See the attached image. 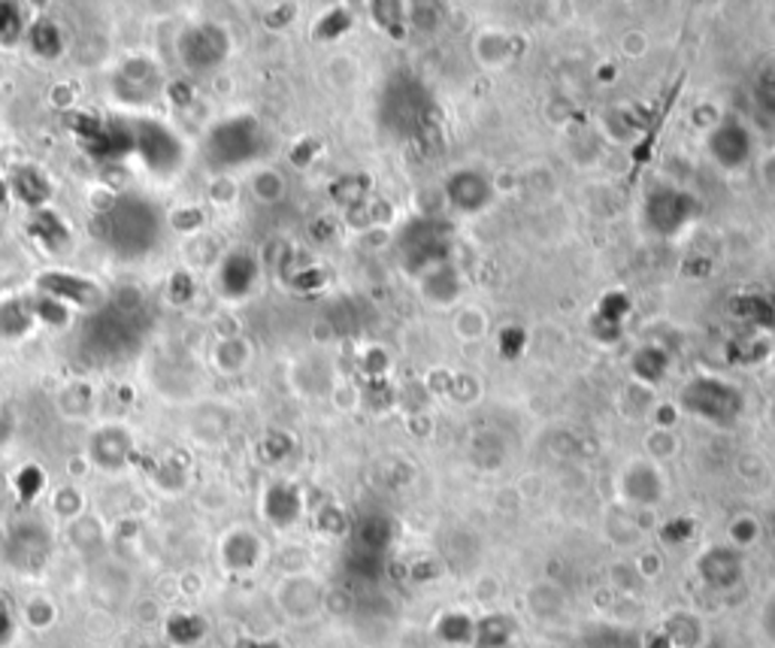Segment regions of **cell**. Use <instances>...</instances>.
<instances>
[{"instance_id":"1","label":"cell","mask_w":775,"mask_h":648,"mask_svg":"<svg viewBox=\"0 0 775 648\" xmlns=\"http://www.w3.org/2000/svg\"><path fill=\"white\" fill-rule=\"evenodd\" d=\"M678 406L706 425L731 427L743 415V392L718 376H697L682 388Z\"/></svg>"},{"instance_id":"9","label":"cell","mask_w":775,"mask_h":648,"mask_svg":"<svg viewBox=\"0 0 775 648\" xmlns=\"http://www.w3.org/2000/svg\"><path fill=\"white\" fill-rule=\"evenodd\" d=\"M258 282V261L249 252H233L222 261L219 276H215V288L222 291L224 297H245L249 291L255 288Z\"/></svg>"},{"instance_id":"27","label":"cell","mask_w":775,"mask_h":648,"mask_svg":"<svg viewBox=\"0 0 775 648\" xmlns=\"http://www.w3.org/2000/svg\"><path fill=\"white\" fill-rule=\"evenodd\" d=\"M757 94H761V103H764L766 110L775 112V68H769L761 77V89H757Z\"/></svg>"},{"instance_id":"25","label":"cell","mask_w":775,"mask_h":648,"mask_svg":"<svg viewBox=\"0 0 775 648\" xmlns=\"http://www.w3.org/2000/svg\"><path fill=\"white\" fill-rule=\"evenodd\" d=\"M24 618H28V625L31 627L43 630V627L52 625V618H56V606L49 604V600H43V597H37V600H31V604L24 606Z\"/></svg>"},{"instance_id":"18","label":"cell","mask_w":775,"mask_h":648,"mask_svg":"<svg viewBox=\"0 0 775 648\" xmlns=\"http://www.w3.org/2000/svg\"><path fill=\"white\" fill-rule=\"evenodd\" d=\"M128 436L122 431H103V434L94 439V458L103 464V467H119L128 455Z\"/></svg>"},{"instance_id":"6","label":"cell","mask_w":775,"mask_h":648,"mask_svg":"<svg viewBox=\"0 0 775 648\" xmlns=\"http://www.w3.org/2000/svg\"><path fill=\"white\" fill-rule=\"evenodd\" d=\"M179 52H182V61L189 68H215L228 55V34L215 24H200V28H191L189 34L179 40Z\"/></svg>"},{"instance_id":"24","label":"cell","mask_w":775,"mask_h":648,"mask_svg":"<svg viewBox=\"0 0 775 648\" xmlns=\"http://www.w3.org/2000/svg\"><path fill=\"white\" fill-rule=\"evenodd\" d=\"M757 534H761V527H757V522H754V518H748V515L736 518V522L731 525L733 548H748L754 539H757Z\"/></svg>"},{"instance_id":"12","label":"cell","mask_w":775,"mask_h":648,"mask_svg":"<svg viewBox=\"0 0 775 648\" xmlns=\"http://www.w3.org/2000/svg\"><path fill=\"white\" fill-rule=\"evenodd\" d=\"M621 494L640 506H654L664 497V479L648 464H636L621 476Z\"/></svg>"},{"instance_id":"22","label":"cell","mask_w":775,"mask_h":648,"mask_svg":"<svg viewBox=\"0 0 775 648\" xmlns=\"http://www.w3.org/2000/svg\"><path fill=\"white\" fill-rule=\"evenodd\" d=\"M203 630H207V625H203V618H198V615H177V618L167 621V637L179 642V646L198 642L203 637Z\"/></svg>"},{"instance_id":"21","label":"cell","mask_w":775,"mask_h":648,"mask_svg":"<svg viewBox=\"0 0 775 648\" xmlns=\"http://www.w3.org/2000/svg\"><path fill=\"white\" fill-rule=\"evenodd\" d=\"M24 7L19 3H0V43L12 45L24 37L28 16H22Z\"/></svg>"},{"instance_id":"20","label":"cell","mask_w":775,"mask_h":648,"mask_svg":"<svg viewBox=\"0 0 775 648\" xmlns=\"http://www.w3.org/2000/svg\"><path fill=\"white\" fill-rule=\"evenodd\" d=\"M31 234L37 236V240H43L49 249L64 246L67 240H70L61 219H58L56 213H49V210H40V213H37V219L31 222Z\"/></svg>"},{"instance_id":"3","label":"cell","mask_w":775,"mask_h":648,"mask_svg":"<svg viewBox=\"0 0 775 648\" xmlns=\"http://www.w3.org/2000/svg\"><path fill=\"white\" fill-rule=\"evenodd\" d=\"M699 213L694 194L678 189H654L643 203L645 227L657 236H678Z\"/></svg>"},{"instance_id":"19","label":"cell","mask_w":775,"mask_h":648,"mask_svg":"<svg viewBox=\"0 0 775 648\" xmlns=\"http://www.w3.org/2000/svg\"><path fill=\"white\" fill-rule=\"evenodd\" d=\"M666 367H670V358H666L661 348L654 346H645L636 352V358H633V373L640 376L643 382H661V376L666 373Z\"/></svg>"},{"instance_id":"28","label":"cell","mask_w":775,"mask_h":648,"mask_svg":"<svg viewBox=\"0 0 775 648\" xmlns=\"http://www.w3.org/2000/svg\"><path fill=\"white\" fill-rule=\"evenodd\" d=\"M12 630H16V621H12V615H10V609H7V604L0 600V648L10 646Z\"/></svg>"},{"instance_id":"10","label":"cell","mask_w":775,"mask_h":648,"mask_svg":"<svg viewBox=\"0 0 775 648\" xmlns=\"http://www.w3.org/2000/svg\"><path fill=\"white\" fill-rule=\"evenodd\" d=\"M40 285L58 303H77L82 310H94L100 297H103L94 282L82 280V276H70V273H46V276H40Z\"/></svg>"},{"instance_id":"11","label":"cell","mask_w":775,"mask_h":648,"mask_svg":"<svg viewBox=\"0 0 775 648\" xmlns=\"http://www.w3.org/2000/svg\"><path fill=\"white\" fill-rule=\"evenodd\" d=\"M119 94L128 103L149 101L158 91V70L149 58H133L119 73Z\"/></svg>"},{"instance_id":"7","label":"cell","mask_w":775,"mask_h":648,"mask_svg":"<svg viewBox=\"0 0 775 648\" xmlns=\"http://www.w3.org/2000/svg\"><path fill=\"white\" fill-rule=\"evenodd\" d=\"M445 198L461 213H482L494 201V189L479 170H454L445 180Z\"/></svg>"},{"instance_id":"2","label":"cell","mask_w":775,"mask_h":648,"mask_svg":"<svg viewBox=\"0 0 775 648\" xmlns=\"http://www.w3.org/2000/svg\"><path fill=\"white\" fill-rule=\"evenodd\" d=\"M261 143H264L261 124L249 115H240V119H228L219 128H212L210 140H207V155L219 168H233V164L255 158L261 152Z\"/></svg>"},{"instance_id":"14","label":"cell","mask_w":775,"mask_h":648,"mask_svg":"<svg viewBox=\"0 0 775 648\" xmlns=\"http://www.w3.org/2000/svg\"><path fill=\"white\" fill-rule=\"evenodd\" d=\"M300 509H303V500H300V492L294 485H285L279 482L270 492L264 494V515L276 527H291L300 518Z\"/></svg>"},{"instance_id":"30","label":"cell","mask_w":775,"mask_h":648,"mask_svg":"<svg viewBox=\"0 0 775 648\" xmlns=\"http://www.w3.org/2000/svg\"><path fill=\"white\" fill-rule=\"evenodd\" d=\"M3 206H7V182L0 180V213H3Z\"/></svg>"},{"instance_id":"5","label":"cell","mask_w":775,"mask_h":648,"mask_svg":"<svg viewBox=\"0 0 775 648\" xmlns=\"http://www.w3.org/2000/svg\"><path fill=\"white\" fill-rule=\"evenodd\" d=\"M752 134L743 122H721L718 128H712L709 134V155L715 158V164L724 170H739L748 164L752 158Z\"/></svg>"},{"instance_id":"26","label":"cell","mask_w":775,"mask_h":648,"mask_svg":"<svg viewBox=\"0 0 775 648\" xmlns=\"http://www.w3.org/2000/svg\"><path fill=\"white\" fill-rule=\"evenodd\" d=\"M497 343H500V352H503V358H519L521 352H524V343H527L524 327H503L497 336Z\"/></svg>"},{"instance_id":"23","label":"cell","mask_w":775,"mask_h":648,"mask_svg":"<svg viewBox=\"0 0 775 648\" xmlns=\"http://www.w3.org/2000/svg\"><path fill=\"white\" fill-rule=\"evenodd\" d=\"M349 28H352V16H345L343 10H333L319 19V24H315V37L331 43V40H340Z\"/></svg>"},{"instance_id":"4","label":"cell","mask_w":775,"mask_h":648,"mask_svg":"<svg viewBox=\"0 0 775 648\" xmlns=\"http://www.w3.org/2000/svg\"><path fill=\"white\" fill-rule=\"evenodd\" d=\"M133 149L155 176H173L182 164V143L161 122H140L133 128Z\"/></svg>"},{"instance_id":"16","label":"cell","mask_w":775,"mask_h":648,"mask_svg":"<svg viewBox=\"0 0 775 648\" xmlns=\"http://www.w3.org/2000/svg\"><path fill=\"white\" fill-rule=\"evenodd\" d=\"M28 45L33 49V55L46 58V61H56L61 52H64V34L56 22L49 19H40V22L31 24L28 31Z\"/></svg>"},{"instance_id":"17","label":"cell","mask_w":775,"mask_h":648,"mask_svg":"<svg viewBox=\"0 0 775 648\" xmlns=\"http://www.w3.org/2000/svg\"><path fill=\"white\" fill-rule=\"evenodd\" d=\"M436 637L449 642V646H473L476 637V621L464 612H445L436 621Z\"/></svg>"},{"instance_id":"15","label":"cell","mask_w":775,"mask_h":648,"mask_svg":"<svg viewBox=\"0 0 775 648\" xmlns=\"http://www.w3.org/2000/svg\"><path fill=\"white\" fill-rule=\"evenodd\" d=\"M10 189L16 191L19 201L28 203L31 210H43V203L49 201V194H52V185H49V180H46L37 168L16 170L10 180Z\"/></svg>"},{"instance_id":"8","label":"cell","mask_w":775,"mask_h":648,"mask_svg":"<svg viewBox=\"0 0 775 648\" xmlns=\"http://www.w3.org/2000/svg\"><path fill=\"white\" fill-rule=\"evenodd\" d=\"M697 573L709 588L727 591L743 579V555H739V548L733 546H712L699 555Z\"/></svg>"},{"instance_id":"13","label":"cell","mask_w":775,"mask_h":648,"mask_svg":"<svg viewBox=\"0 0 775 648\" xmlns=\"http://www.w3.org/2000/svg\"><path fill=\"white\" fill-rule=\"evenodd\" d=\"M224 567L233 573H249L261 564V539L252 530H233L222 543Z\"/></svg>"},{"instance_id":"29","label":"cell","mask_w":775,"mask_h":648,"mask_svg":"<svg viewBox=\"0 0 775 648\" xmlns=\"http://www.w3.org/2000/svg\"><path fill=\"white\" fill-rule=\"evenodd\" d=\"M236 648H282L279 642H252V639H245V642H240Z\"/></svg>"}]
</instances>
